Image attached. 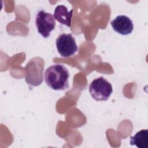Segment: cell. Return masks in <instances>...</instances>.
<instances>
[{
  "instance_id": "5",
  "label": "cell",
  "mask_w": 148,
  "mask_h": 148,
  "mask_svg": "<svg viewBox=\"0 0 148 148\" xmlns=\"http://www.w3.org/2000/svg\"><path fill=\"white\" fill-rule=\"evenodd\" d=\"M113 29L117 33L127 35L132 32L134 25L132 20L127 16L120 15L110 22Z\"/></svg>"
},
{
  "instance_id": "4",
  "label": "cell",
  "mask_w": 148,
  "mask_h": 148,
  "mask_svg": "<svg viewBox=\"0 0 148 148\" xmlns=\"http://www.w3.org/2000/svg\"><path fill=\"white\" fill-rule=\"evenodd\" d=\"M35 24L38 32L44 38L49 36L56 25L53 14L43 10L39 11L36 14Z\"/></svg>"
},
{
  "instance_id": "1",
  "label": "cell",
  "mask_w": 148,
  "mask_h": 148,
  "mask_svg": "<svg viewBox=\"0 0 148 148\" xmlns=\"http://www.w3.org/2000/svg\"><path fill=\"white\" fill-rule=\"evenodd\" d=\"M69 77L68 69L60 64L50 66L45 72L46 84L54 90H64L68 88Z\"/></svg>"
},
{
  "instance_id": "7",
  "label": "cell",
  "mask_w": 148,
  "mask_h": 148,
  "mask_svg": "<svg viewBox=\"0 0 148 148\" xmlns=\"http://www.w3.org/2000/svg\"><path fill=\"white\" fill-rule=\"evenodd\" d=\"M130 144L135 145L138 148L148 147V130H141L136 134L131 136Z\"/></svg>"
},
{
  "instance_id": "3",
  "label": "cell",
  "mask_w": 148,
  "mask_h": 148,
  "mask_svg": "<svg viewBox=\"0 0 148 148\" xmlns=\"http://www.w3.org/2000/svg\"><path fill=\"white\" fill-rule=\"evenodd\" d=\"M57 49L63 57H68L75 54L77 51L75 39L71 34L60 35L56 42Z\"/></svg>"
},
{
  "instance_id": "6",
  "label": "cell",
  "mask_w": 148,
  "mask_h": 148,
  "mask_svg": "<svg viewBox=\"0 0 148 148\" xmlns=\"http://www.w3.org/2000/svg\"><path fill=\"white\" fill-rule=\"evenodd\" d=\"M73 9L68 11V8L64 5H58L54 11V19L63 25L68 27L71 26V19L72 17Z\"/></svg>"
},
{
  "instance_id": "2",
  "label": "cell",
  "mask_w": 148,
  "mask_h": 148,
  "mask_svg": "<svg viewBox=\"0 0 148 148\" xmlns=\"http://www.w3.org/2000/svg\"><path fill=\"white\" fill-rule=\"evenodd\" d=\"M89 92L96 101H106L113 92L111 84L103 77L101 76L93 80L89 86Z\"/></svg>"
}]
</instances>
